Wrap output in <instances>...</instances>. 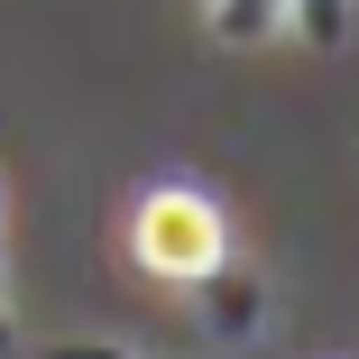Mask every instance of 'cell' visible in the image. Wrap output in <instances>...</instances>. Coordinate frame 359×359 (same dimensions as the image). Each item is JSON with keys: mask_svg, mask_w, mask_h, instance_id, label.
I'll return each mask as SVG.
<instances>
[{"mask_svg": "<svg viewBox=\"0 0 359 359\" xmlns=\"http://www.w3.org/2000/svg\"><path fill=\"white\" fill-rule=\"evenodd\" d=\"M129 258L148 267L157 285H212L231 267V222H222L212 194L157 184V194H138V212H129Z\"/></svg>", "mask_w": 359, "mask_h": 359, "instance_id": "obj_1", "label": "cell"}, {"mask_svg": "<svg viewBox=\"0 0 359 359\" xmlns=\"http://www.w3.org/2000/svg\"><path fill=\"white\" fill-rule=\"evenodd\" d=\"M46 359H129V350H111V341H65V350H46Z\"/></svg>", "mask_w": 359, "mask_h": 359, "instance_id": "obj_2", "label": "cell"}, {"mask_svg": "<svg viewBox=\"0 0 359 359\" xmlns=\"http://www.w3.org/2000/svg\"><path fill=\"white\" fill-rule=\"evenodd\" d=\"M10 341H19V323H10V285H0V359H10Z\"/></svg>", "mask_w": 359, "mask_h": 359, "instance_id": "obj_3", "label": "cell"}]
</instances>
